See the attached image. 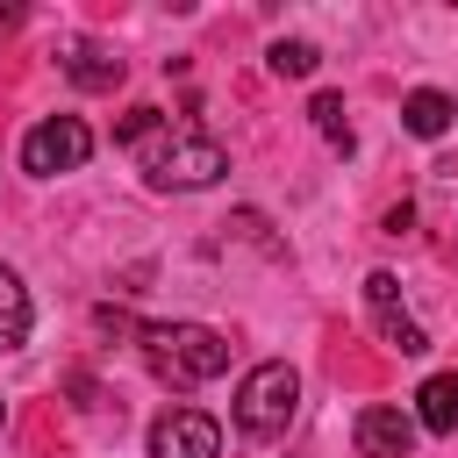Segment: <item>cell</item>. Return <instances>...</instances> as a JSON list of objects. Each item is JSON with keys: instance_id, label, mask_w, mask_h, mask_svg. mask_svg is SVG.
<instances>
[{"instance_id": "7", "label": "cell", "mask_w": 458, "mask_h": 458, "mask_svg": "<svg viewBox=\"0 0 458 458\" xmlns=\"http://www.w3.org/2000/svg\"><path fill=\"white\" fill-rule=\"evenodd\" d=\"M351 444H358V458H408L415 451V415L408 408H358Z\"/></svg>"}, {"instance_id": "15", "label": "cell", "mask_w": 458, "mask_h": 458, "mask_svg": "<svg viewBox=\"0 0 458 458\" xmlns=\"http://www.w3.org/2000/svg\"><path fill=\"white\" fill-rule=\"evenodd\" d=\"M14 21H21V7H7V0H0V36H7Z\"/></svg>"}, {"instance_id": "1", "label": "cell", "mask_w": 458, "mask_h": 458, "mask_svg": "<svg viewBox=\"0 0 458 458\" xmlns=\"http://www.w3.org/2000/svg\"><path fill=\"white\" fill-rule=\"evenodd\" d=\"M136 351H143L150 379L172 386V394H193V386H208V379L229 372V336L208 329V322H143Z\"/></svg>"}, {"instance_id": "9", "label": "cell", "mask_w": 458, "mask_h": 458, "mask_svg": "<svg viewBox=\"0 0 458 458\" xmlns=\"http://www.w3.org/2000/svg\"><path fill=\"white\" fill-rule=\"evenodd\" d=\"M415 429L458 437V372H429V379L415 386Z\"/></svg>"}, {"instance_id": "16", "label": "cell", "mask_w": 458, "mask_h": 458, "mask_svg": "<svg viewBox=\"0 0 458 458\" xmlns=\"http://www.w3.org/2000/svg\"><path fill=\"white\" fill-rule=\"evenodd\" d=\"M0 422H7V401H0Z\"/></svg>"}, {"instance_id": "4", "label": "cell", "mask_w": 458, "mask_h": 458, "mask_svg": "<svg viewBox=\"0 0 458 458\" xmlns=\"http://www.w3.org/2000/svg\"><path fill=\"white\" fill-rule=\"evenodd\" d=\"M93 157V129L79 114H43L29 136H21V172L36 179H57V172H79Z\"/></svg>"}, {"instance_id": "3", "label": "cell", "mask_w": 458, "mask_h": 458, "mask_svg": "<svg viewBox=\"0 0 458 458\" xmlns=\"http://www.w3.org/2000/svg\"><path fill=\"white\" fill-rule=\"evenodd\" d=\"M229 408H236V429H243V437L272 444V437H286V422H293V408H301V372H293L286 358H265V365L243 372V386H236Z\"/></svg>"}, {"instance_id": "14", "label": "cell", "mask_w": 458, "mask_h": 458, "mask_svg": "<svg viewBox=\"0 0 458 458\" xmlns=\"http://www.w3.org/2000/svg\"><path fill=\"white\" fill-rule=\"evenodd\" d=\"M157 122H165V114H157V107H129V114H122V122H114V143H143V136H150V129H157Z\"/></svg>"}, {"instance_id": "5", "label": "cell", "mask_w": 458, "mask_h": 458, "mask_svg": "<svg viewBox=\"0 0 458 458\" xmlns=\"http://www.w3.org/2000/svg\"><path fill=\"white\" fill-rule=\"evenodd\" d=\"M365 308H372V329H379L401 358H422V351H429V329L408 315V301H401V279H394V272H365Z\"/></svg>"}, {"instance_id": "11", "label": "cell", "mask_w": 458, "mask_h": 458, "mask_svg": "<svg viewBox=\"0 0 458 458\" xmlns=\"http://www.w3.org/2000/svg\"><path fill=\"white\" fill-rule=\"evenodd\" d=\"M29 322H36L29 286H21L14 265H0V351H21V344H29Z\"/></svg>"}, {"instance_id": "6", "label": "cell", "mask_w": 458, "mask_h": 458, "mask_svg": "<svg viewBox=\"0 0 458 458\" xmlns=\"http://www.w3.org/2000/svg\"><path fill=\"white\" fill-rule=\"evenodd\" d=\"M222 451V422L200 408H165L150 422V458H215Z\"/></svg>"}, {"instance_id": "10", "label": "cell", "mask_w": 458, "mask_h": 458, "mask_svg": "<svg viewBox=\"0 0 458 458\" xmlns=\"http://www.w3.org/2000/svg\"><path fill=\"white\" fill-rule=\"evenodd\" d=\"M451 114H458V107H451V93H437V86H415V93L401 100V129L422 136V143H437V136L451 129Z\"/></svg>"}, {"instance_id": "2", "label": "cell", "mask_w": 458, "mask_h": 458, "mask_svg": "<svg viewBox=\"0 0 458 458\" xmlns=\"http://www.w3.org/2000/svg\"><path fill=\"white\" fill-rule=\"evenodd\" d=\"M136 165H143V179L157 186V193H200V186H215L222 172H229V150L208 136V129H193V122H157L143 143H136Z\"/></svg>"}, {"instance_id": "8", "label": "cell", "mask_w": 458, "mask_h": 458, "mask_svg": "<svg viewBox=\"0 0 458 458\" xmlns=\"http://www.w3.org/2000/svg\"><path fill=\"white\" fill-rule=\"evenodd\" d=\"M57 64H64V79H72L79 93H114V86H122V72H129V64H122L107 43H93V36L64 43V57H57Z\"/></svg>"}, {"instance_id": "12", "label": "cell", "mask_w": 458, "mask_h": 458, "mask_svg": "<svg viewBox=\"0 0 458 458\" xmlns=\"http://www.w3.org/2000/svg\"><path fill=\"white\" fill-rule=\"evenodd\" d=\"M308 114H315V129H322V143H329V150H344V157L358 150V136H351V122H344V93H315V100H308Z\"/></svg>"}, {"instance_id": "13", "label": "cell", "mask_w": 458, "mask_h": 458, "mask_svg": "<svg viewBox=\"0 0 458 458\" xmlns=\"http://www.w3.org/2000/svg\"><path fill=\"white\" fill-rule=\"evenodd\" d=\"M265 64H272V72H279V79H308V72H315V64H322V50H315V43H308V36H279V43H272V50H265Z\"/></svg>"}]
</instances>
